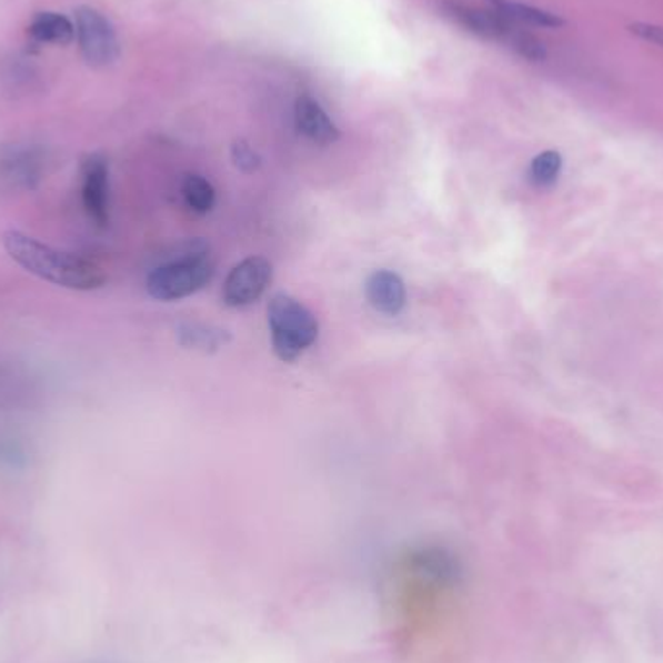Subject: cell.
<instances>
[{
  "label": "cell",
  "mask_w": 663,
  "mask_h": 663,
  "mask_svg": "<svg viewBox=\"0 0 663 663\" xmlns=\"http://www.w3.org/2000/svg\"><path fill=\"white\" fill-rule=\"evenodd\" d=\"M489 2H491V4H493L495 8H499L501 4H503V0H489Z\"/></svg>",
  "instance_id": "ac0fdd59"
},
{
  "label": "cell",
  "mask_w": 663,
  "mask_h": 663,
  "mask_svg": "<svg viewBox=\"0 0 663 663\" xmlns=\"http://www.w3.org/2000/svg\"><path fill=\"white\" fill-rule=\"evenodd\" d=\"M444 12L460 23L462 28L485 39L503 41L512 51L522 54L528 61H543L548 51L540 39L522 30L519 23L512 22L499 10H483V8L468 7L462 2L449 0L442 4Z\"/></svg>",
  "instance_id": "277c9868"
},
{
  "label": "cell",
  "mask_w": 663,
  "mask_h": 663,
  "mask_svg": "<svg viewBox=\"0 0 663 663\" xmlns=\"http://www.w3.org/2000/svg\"><path fill=\"white\" fill-rule=\"evenodd\" d=\"M495 10L506 16L512 22L535 26V28H559V26H563L564 23L559 16L551 14L548 10L528 7V4H522V2H512V0H503V4L495 8Z\"/></svg>",
  "instance_id": "4fadbf2b"
},
{
  "label": "cell",
  "mask_w": 663,
  "mask_h": 663,
  "mask_svg": "<svg viewBox=\"0 0 663 663\" xmlns=\"http://www.w3.org/2000/svg\"><path fill=\"white\" fill-rule=\"evenodd\" d=\"M2 244L8 257L26 272L67 290H100L108 280L106 272L92 260L53 249L51 244L41 243L36 237L26 235L22 231H7L2 235Z\"/></svg>",
  "instance_id": "6da1fadb"
},
{
  "label": "cell",
  "mask_w": 663,
  "mask_h": 663,
  "mask_svg": "<svg viewBox=\"0 0 663 663\" xmlns=\"http://www.w3.org/2000/svg\"><path fill=\"white\" fill-rule=\"evenodd\" d=\"M268 324L275 355L285 363L301 358L319 338L317 317L288 293L270 299Z\"/></svg>",
  "instance_id": "3957f363"
},
{
  "label": "cell",
  "mask_w": 663,
  "mask_h": 663,
  "mask_svg": "<svg viewBox=\"0 0 663 663\" xmlns=\"http://www.w3.org/2000/svg\"><path fill=\"white\" fill-rule=\"evenodd\" d=\"M629 31H631L633 36H636V38L644 39V41L654 43V46L662 47L663 49L662 26H656V23L636 22L629 26Z\"/></svg>",
  "instance_id": "e0dca14e"
},
{
  "label": "cell",
  "mask_w": 663,
  "mask_h": 663,
  "mask_svg": "<svg viewBox=\"0 0 663 663\" xmlns=\"http://www.w3.org/2000/svg\"><path fill=\"white\" fill-rule=\"evenodd\" d=\"M177 340L187 350L202 351V353H214L231 342V334L228 330L218 327H208L200 322H183L177 329Z\"/></svg>",
  "instance_id": "8fae6325"
},
{
  "label": "cell",
  "mask_w": 663,
  "mask_h": 663,
  "mask_svg": "<svg viewBox=\"0 0 663 663\" xmlns=\"http://www.w3.org/2000/svg\"><path fill=\"white\" fill-rule=\"evenodd\" d=\"M272 282V264L262 257H251L237 264L223 283V303L228 307H249L262 298Z\"/></svg>",
  "instance_id": "8992f818"
},
{
  "label": "cell",
  "mask_w": 663,
  "mask_h": 663,
  "mask_svg": "<svg viewBox=\"0 0 663 663\" xmlns=\"http://www.w3.org/2000/svg\"><path fill=\"white\" fill-rule=\"evenodd\" d=\"M28 31L33 41L51 46H70L77 39V26L59 12H39Z\"/></svg>",
  "instance_id": "30bf717a"
},
{
  "label": "cell",
  "mask_w": 663,
  "mask_h": 663,
  "mask_svg": "<svg viewBox=\"0 0 663 663\" xmlns=\"http://www.w3.org/2000/svg\"><path fill=\"white\" fill-rule=\"evenodd\" d=\"M2 171L7 179L22 189H36L43 173V160L33 150H23L8 155L2 161Z\"/></svg>",
  "instance_id": "7c38bea8"
},
{
  "label": "cell",
  "mask_w": 663,
  "mask_h": 663,
  "mask_svg": "<svg viewBox=\"0 0 663 663\" xmlns=\"http://www.w3.org/2000/svg\"><path fill=\"white\" fill-rule=\"evenodd\" d=\"M561 169H563L561 153L550 150V152L540 153L532 161V165H530V179L538 187H551L559 179V175H561Z\"/></svg>",
  "instance_id": "9a60e30c"
},
{
  "label": "cell",
  "mask_w": 663,
  "mask_h": 663,
  "mask_svg": "<svg viewBox=\"0 0 663 663\" xmlns=\"http://www.w3.org/2000/svg\"><path fill=\"white\" fill-rule=\"evenodd\" d=\"M214 272L210 247L204 241H187L177 247L175 257L153 268L145 290L158 301H177L207 288Z\"/></svg>",
  "instance_id": "7a4b0ae2"
},
{
  "label": "cell",
  "mask_w": 663,
  "mask_h": 663,
  "mask_svg": "<svg viewBox=\"0 0 663 663\" xmlns=\"http://www.w3.org/2000/svg\"><path fill=\"white\" fill-rule=\"evenodd\" d=\"M366 299L382 314L396 317L405 307V285L396 272L376 270L366 280Z\"/></svg>",
  "instance_id": "9c48e42d"
},
{
  "label": "cell",
  "mask_w": 663,
  "mask_h": 663,
  "mask_svg": "<svg viewBox=\"0 0 663 663\" xmlns=\"http://www.w3.org/2000/svg\"><path fill=\"white\" fill-rule=\"evenodd\" d=\"M183 197L187 207L197 214L212 212L215 204V191L210 181L200 175H187L183 181Z\"/></svg>",
  "instance_id": "5bb4252c"
},
{
  "label": "cell",
  "mask_w": 663,
  "mask_h": 663,
  "mask_svg": "<svg viewBox=\"0 0 663 663\" xmlns=\"http://www.w3.org/2000/svg\"><path fill=\"white\" fill-rule=\"evenodd\" d=\"M82 204L98 225H109V163L101 153H92L82 163Z\"/></svg>",
  "instance_id": "52a82bcc"
},
{
  "label": "cell",
  "mask_w": 663,
  "mask_h": 663,
  "mask_svg": "<svg viewBox=\"0 0 663 663\" xmlns=\"http://www.w3.org/2000/svg\"><path fill=\"white\" fill-rule=\"evenodd\" d=\"M295 124L299 132L314 144H334L340 138V130L334 121L322 109L321 103L313 100L311 96H301L295 103Z\"/></svg>",
  "instance_id": "ba28073f"
},
{
  "label": "cell",
  "mask_w": 663,
  "mask_h": 663,
  "mask_svg": "<svg viewBox=\"0 0 663 663\" xmlns=\"http://www.w3.org/2000/svg\"><path fill=\"white\" fill-rule=\"evenodd\" d=\"M231 158L235 161L237 168L244 171V173H252L260 168V155L257 150H252V145L244 140H239L231 148Z\"/></svg>",
  "instance_id": "2e32d148"
},
{
  "label": "cell",
  "mask_w": 663,
  "mask_h": 663,
  "mask_svg": "<svg viewBox=\"0 0 663 663\" xmlns=\"http://www.w3.org/2000/svg\"><path fill=\"white\" fill-rule=\"evenodd\" d=\"M77 39L84 61L90 67L103 69L113 64L121 54V43L113 23L100 10L80 7L77 10Z\"/></svg>",
  "instance_id": "5b68a950"
}]
</instances>
